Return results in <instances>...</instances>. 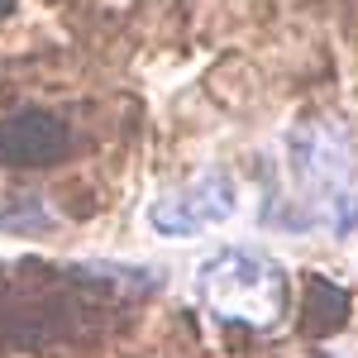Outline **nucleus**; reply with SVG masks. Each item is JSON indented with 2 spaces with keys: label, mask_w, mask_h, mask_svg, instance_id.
<instances>
[{
  "label": "nucleus",
  "mask_w": 358,
  "mask_h": 358,
  "mask_svg": "<svg viewBox=\"0 0 358 358\" xmlns=\"http://www.w3.org/2000/svg\"><path fill=\"white\" fill-rule=\"evenodd\" d=\"M196 292H201V301L210 306L220 320L263 334V330H277L287 320L292 277L268 253L229 244L196 268Z\"/></svg>",
  "instance_id": "f257e3e1"
},
{
  "label": "nucleus",
  "mask_w": 358,
  "mask_h": 358,
  "mask_svg": "<svg viewBox=\"0 0 358 358\" xmlns=\"http://www.w3.org/2000/svg\"><path fill=\"white\" fill-rule=\"evenodd\" d=\"M349 138L339 124H296L287 138V167L296 177V187L315 201H330L339 206V192L349 182Z\"/></svg>",
  "instance_id": "f03ea898"
},
{
  "label": "nucleus",
  "mask_w": 358,
  "mask_h": 358,
  "mask_svg": "<svg viewBox=\"0 0 358 358\" xmlns=\"http://www.w3.org/2000/svg\"><path fill=\"white\" fill-rule=\"evenodd\" d=\"M234 206H239V192H234V177L229 172H201L192 187H182V192L163 196V201H153V210H148V224L167 234V239H192L201 229H215L234 215Z\"/></svg>",
  "instance_id": "7ed1b4c3"
},
{
  "label": "nucleus",
  "mask_w": 358,
  "mask_h": 358,
  "mask_svg": "<svg viewBox=\"0 0 358 358\" xmlns=\"http://www.w3.org/2000/svg\"><path fill=\"white\" fill-rule=\"evenodd\" d=\"M67 148V129L53 115H24L0 124V163L5 167H48Z\"/></svg>",
  "instance_id": "20e7f679"
},
{
  "label": "nucleus",
  "mask_w": 358,
  "mask_h": 358,
  "mask_svg": "<svg viewBox=\"0 0 358 358\" xmlns=\"http://www.w3.org/2000/svg\"><path fill=\"white\" fill-rule=\"evenodd\" d=\"M306 301H301V315H306V330L310 334H330L344 325V315H349V292L344 287H334L330 277L320 273H306Z\"/></svg>",
  "instance_id": "39448f33"
},
{
  "label": "nucleus",
  "mask_w": 358,
  "mask_h": 358,
  "mask_svg": "<svg viewBox=\"0 0 358 358\" xmlns=\"http://www.w3.org/2000/svg\"><path fill=\"white\" fill-rule=\"evenodd\" d=\"M0 229L10 234H48L53 229V215L43 210V201H15V210H0Z\"/></svg>",
  "instance_id": "423d86ee"
},
{
  "label": "nucleus",
  "mask_w": 358,
  "mask_h": 358,
  "mask_svg": "<svg viewBox=\"0 0 358 358\" xmlns=\"http://www.w3.org/2000/svg\"><path fill=\"white\" fill-rule=\"evenodd\" d=\"M334 234H339V239L358 234V196H354V201H339V206H334Z\"/></svg>",
  "instance_id": "0eeeda50"
},
{
  "label": "nucleus",
  "mask_w": 358,
  "mask_h": 358,
  "mask_svg": "<svg viewBox=\"0 0 358 358\" xmlns=\"http://www.w3.org/2000/svg\"><path fill=\"white\" fill-rule=\"evenodd\" d=\"M10 5H15V0H0V15H5V10H10Z\"/></svg>",
  "instance_id": "6e6552de"
},
{
  "label": "nucleus",
  "mask_w": 358,
  "mask_h": 358,
  "mask_svg": "<svg viewBox=\"0 0 358 358\" xmlns=\"http://www.w3.org/2000/svg\"><path fill=\"white\" fill-rule=\"evenodd\" d=\"M320 358H330V354H320Z\"/></svg>",
  "instance_id": "1a4fd4ad"
}]
</instances>
